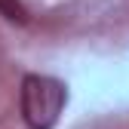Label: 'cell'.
<instances>
[{
  "instance_id": "1",
  "label": "cell",
  "mask_w": 129,
  "mask_h": 129,
  "mask_svg": "<svg viewBox=\"0 0 129 129\" xmlns=\"http://www.w3.org/2000/svg\"><path fill=\"white\" fill-rule=\"evenodd\" d=\"M68 105V86L49 74H25L19 83V114L28 129H52Z\"/></svg>"
},
{
  "instance_id": "2",
  "label": "cell",
  "mask_w": 129,
  "mask_h": 129,
  "mask_svg": "<svg viewBox=\"0 0 129 129\" xmlns=\"http://www.w3.org/2000/svg\"><path fill=\"white\" fill-rule=\"evenodd\" d=\"M0 15L12 25H28V19H31L22 0H0Z\"/></svg>"
}]
</instances>
